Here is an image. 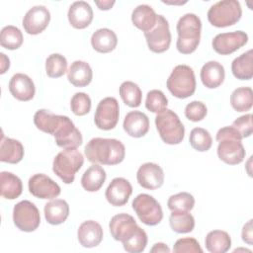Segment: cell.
I'll use <instances>...</instances> for the list:
<instances>
[{"label": "cell", "mask_w": 253, "mask_h": 253, "mask_svg": "<svg viewBox=\"0 0 253 253\" xmlns=\"http://www.w3.org/2000/svg\"><path fill=\"white\" fill-rule=\"evenodd\" d=\"M13 221L21 231H35L41 223L40 211L34 203L28 200L21 201L13 209Z\"/></svg>", "instance_id": "obj_8"}, {"label": "cell", "mask_w": 253, "mask_h": 253, "mask_svg": "<svg viewBox=\"0 0 253 253\" xmlns=\"http://www.w3.org/2000/svg\"><path fill=\"white\" fill-rule=\"evenodd\" d=\"M23 144L14 138L2 135L0 143V161L10 164L19 163L24 157Z\"/></svg>", "instance_id": "obj_29"}, {"label": "cell", "mask_w": 253, "mask_h": 253, "mask_svg": "<svg viewBox=\"0 0 253 253\" xmlns=\"http://www.w3.org/2000/svg\"><path fill=\"white\" fill-rule=\"evenodd\" d=\"M200 76L205 87L214 89L223 83L225 70L221 63L215 60H211L203 65Z\"/></svg>", "instance_id": "obj_23"}, {"label": "cell", "mask_w": 253, "mask_h": 253, "mask_svg": "<svg viewBox=\"0 0 253 253\" xmlns=\"http://www.w3.org/2000/svg\"><path fill=\"white\" fill-rule=\"evenodd\" d=\"M53 136L56 145L63 149L77 148L83 142L81 132L67 116Z\"/></svg>", "instance_id": "obj_16"}, {"label": "cell", "mask_w": 253, "mask_h": 253, "mask_svg": "<svg viewBox=\"0 0 253 253\" xmlns=\"http://www.w3.org/2000/svg\"><path fill=\"white\" fill-rule=\"evenodd\" d=\"M167 89L176 98L186 99L196 91V77L192 67L179 64L174 67L166 82Z\"/></svg>", "instance_id": "obj_3"}, {"label": "cell", "mask_w": 253, "mask_h": 253, "mask_svg": "<svg viewBox=\"0 0 253 253\" xmlns=\"http://www.w3.org/2000/svg\"><path fill=\"white\" fill-rule=\"evenodd\" d=\"M252 219H249L242 228L241 237L242 240L247 243L248 245H252L253 243V227H252Z\"/></svg>", "instance_id": "obj_47"}, {"label": "cell", "mask_w": 253, "mask_h": 253, "mask_svg": "<svg viewBox=\"0 0 253 253\" xmlns=\"http://www.w3.org/2000/svg\"><path fill=\"white\" fill-rule=\"evenodd\" d=\"M119 93L123 102L126 106L130 108H137L140 106L142 100V92L136 83L132 81L123 82L120 86Z\"/></svg>", "instance_id": "obj_36"}, {"label": "cell", "mask_w": 253, "mask_h": 253, "mask_svg": "<svg viewBox=\"0 0 253 253\" xmlns=\"http://www.w3.org/2000/svg\"><path fill=\"white\" fill-rule=\"evenodd\" d=\"M205 245L211 253H225L231 247V238L226 231L211 230L206 236Z\"/></svg>", "instance_id": "obj_33"}, {"label": "cell", "mask_w": 253, "mask_h": 253, "mask_svg": "<svg viewBox=\"0 0 253 253\" xmlns=\"http://www.w3.org/2000/svg\"><path fill=\"white\" fill-rule=\"evenodd\" d=\"M232 126L237 129V131L241 134L242 138L249 137L253 132V125H252V115L245 114L239 118H237Z\"/></svg>", "instance_id": "obj_46"}, {"label": "cell", "mask_w": 253, "mask_h": 253, "mask_svg": "<svg viewBox=\"0 0 253 253\" xmlns=\"http://www.w3.org/2000/svg\"><path fill=\"white\" fill-rule=\"evenodd\" d=\"M168 99L161 90L153 89L147 92L145 99V107L148 111L159 114L167 109Z\"/></svg>", "instance_id": "obj_41"}, {"label": "cell", "mask_w": 253, "mask_h": 253, "mask_svg": "<svg viewBox=\"0 0 253 253\" xmlns=\"http://www.w3.org/2000/svg\"><path fill=\"white\" fill-rule=\"evenodd\" d=\"M84 163L83 154L77 148L64 149L53 159L52 171L63 183L71 184Z\"/></svg>", "instance_id": "obj_5"}, {"label": "cell", "mask_w": 253, "mask_h": 253, "mask_svg": "<svg viewBox=\"0 0 253 253\" xmlns=\"http://www.w3.org/2000/svg\"><path fill=\"white\" fill-rule=\"evenodd\" d=\"M169 224L177 233H189L195 227V218L189 211H173L169 217Z\"/></svg>", "instance_id": "obj_34"}, {"label": "cell", "mask_w": 253, "mask_h": 253, "mask_svg": "<svg viewBox=\"0 0 253 253\" xmlns=\"http://www.w3.org/2000/svg\"><path fill=\"white\" fill-rule=\"evenodd\" d=\"M231 107L239 113L249 111L253 106V91L251 87H238L230 95Z\"/></svg>", "instance_id": "obj_35"}, {"label": "cell", "mask_w": 253, "mask_h": 253, "mask_svg": "<svg viewBox=\"0 0 253 253\" xmlns=\"http://www.w3.org/2000/svg\"><path fill=\"white\" fill-rule=\"evenodd\" d=\"M208 114L207 106L201 101H192L185 107V116L191 122H200Z\"/></svg>", "instance_id": "obj_44"}, {"label": "cell", "mask_w": 253, "mask_h": 253, "mask_svg": "<svg viewBox=\"0 0 253 253\" xmlns=\"http://www.w3.org/2000/svg\"><path fill=\"white\" fill-rule=\"evenodd\" d=\"M207 16L209 22L213 27H229L236 24L241 19V5L236 0L218 1L210 7Z\"/></svg>", "instance_id": "obj_6"}, {"label": "cell", "mask_w": 253, "mask_h": 253, "mask_svg": "<svg viewBox=\"0 0 253 253\" xmlns=\"http://www.w3.org/2000/svg\"><path fill=\"white\" fill-rule=\"evenodd\" d=\"M45 220L51 225L63 223L69 215V206L65 200L54 199L44 205Z\"/></svg>", "instance_id": "obj_27"}, {"label": "cell", "mask_w": 253, "mask_h": 253, "mask_svg": "<svg viewBox=\"0 0 253 253\" xmlns=\"http://www.w3.org/2000/svg\"><path fill=\"white\" fill-rule=\"evenodd\" d=\"M9 91L17 100L27 102L34 98L36 87L33 80L27 74L16 73L9 81Z\"/></svg>", "instance_id": "obj_19"}, {"label": "cell", "mask_w": 253, "mask_h": 253, "mask_svg": "<svg viewBox=\"0 0 253 253\" xmlns=\"http://www.w3.org/2000/svg\"><path fill=\"white\" fill-rule=\"evenodd\" d=\"M167 206L170 211H190L195 206V199L193 195L187 192H181L169 197Z\"/></svg>", "instance_id": "obj_40"}, {"label": "cell", "mask_w": 253, "mask_h": 253, "mask_svg": "<svg viewBox=\"0 0 253 253\" xmlns=\"http://www.w3.org/2000/svg\"><path fill=\"white\" fill-rule=\"evenodd\" d=\"M158 15L153 8L147 4L136 6L131 13V22L140 31L146 33L154 28Z\"/></svg>", "instance_id": "obj_25"}, {"label": "cell", "mask_w": 253, "mask_h": 253, "mask_svg": "<svg viewBox=\"0 0 253 253\" xmlns=\"http://www.w3.org/2000/svg\"><path fill=\"white\" fill-rule=\"evenodd\" d=\"M116 2L114 1V0H102V1H95V4L97 5V7L100 9V10H104V11H106V10H110L113 6H114V4H115Z\"/></svg>", "instance_id": "obj_49"}, {"label": "cell", "mask_w": 253, "mask_h": 253, "mask_svg": "<svg viewBox=\"0 0 253 253\" xmlns=\"http://www.w3.org/2000/svg\"><path fill=\"white\" fill-rule=\"evenodd\" d=\"M123 127L129 136L139 138L148 132L149 119L140 111H130L124 119Z\"/></svg>", "instance_id": "obj_20"}, {"label": "cell", "mask_w": 253, "mask_h": 253, "mask_svg": "<svg viewBox=\"0 0 253 253\" xmlns=\"http://www.w3.org/2000/svg\"><path fill=\"white\" fill-rule=\"evenodd\" d=\"M150 252L151 253H161V252L169 253L170 248L167 246V244H165L163 242H158L152 246V248L150 249Z\"/></svg>", "instance_id": "obj_48"}, {"label": "cell", "mask_w": 253, "mask_h": 253, "mask_svg": "<svg viewBox=\"0 0 253 253\" xmlns=\"http://www.w3.org/2000/svg\"><path fill=\"white\" fill-rule=\"evenodd\" d=\"M0 186L1 196L7 200H15L23 192L21 179L8 171H2L0 173Z\"/></svg>", "instance_id": "obj_32"}, {"label": "cell", "mask_w": 253, "mask_h": 253, "mask_svg": "<svg viewBox=\"0 0 253 253\" xmlns=\"http://www.w3.org/2000/svg\"><path fill=\"white\" fill-rule=\"evenodd\" d=\"M155 126L160 138L166 144H179L185 137V126L178 115L166 109L155 117Z\"/></svg>", "instance_id": "obj_4"}, {"label": "cell", "mask_w": 253, "mask_h": 253, "mask_svg": "<svg viewBox=\"0 0 253 253\" xmlns=\"http://www.w3.org/2000/svg\"><path fill=\"white\" fill-rule=\"evenodd\" d=\"M50 21L49 10L42 5L30 8L23 18L22 25L29 35H39L48 26Z\"/></svg>", "instance_id": "obj_15"}, {"label": "cell", "mask_w": 253, "mask_h": 253, "mask_svg": "<svg viewBox=\"0 0 253 253\" xmlns=\"http://www.w3.org/2000/svg\"><path fill=\"white\" fill-rule=\"evenodd\" d=\"M132 193V186L123 177L114 178L106 189V200L114 207L125 206Z\"/></svg>", "instance_id": "obj_17"}, {"label": "cell", "mask_w": 253, "mask_h": 253, "mask_svg": "<svg viewBox=\"0 0 253 253\" xmlns=\"http://www.w3.org/2000/svg\"><path fill=\"white\" fill-rule=\"evenodd\" d=\"M66 116L55 115L49 110L41 109L34 115V124L38 129L51 134L52 136L62 125Z\"/></svg>", "instance_id": "obj_24"}, {"label": "cell", "mask_w": 253, "mask_h": 253, "mask_svg": "<svg viewBox=\"0 0 253 253\" xmlns=\"http://www.w3.org/2000/svg\"><path fill=\"white\" fill-rule=\"evenodd\" d=\"M84 152L91 163L103 165L120 164L126 156L125 145L116 138H92L87 142Z\"/></svg>", "instance_id": "obj_1"}, {"label": "cell", "mask_w": 253, "mask_h": 253, "mask_svg": "<svg viewBox=\"0 0 253 253\" xmlns=\"http://www.w3.org/2000/svg\"><path fill=\"white\" fill-rule=\"evenodd\" d=\"M107 174L99 164L91 165L81 177V186L87 192L99 191L106 181Z\"/></svg>", "instance_id": "obj_30"}, {"label": "cell", "mask_w": 253, "mask_h": 253, "mask_svg": "<svg viewBox=\"0 0 253 253\" xmlns=\"http://www.w3.org/2000/svg\"><path fill=\"white\" fill-rule=\"evenodd\" d=\"M176 29L178 34L176 47L178 51L182 54L194 52L201 41V19L196 14L187 13L178 20Z\"/></svg>", "instance_id": "obj_2"}, {"label": "cell", "mask_w": 253, "mask_h": 253, "mask_svg": "<svg viewBox=\"0 0 253 253\" xmlns=\"http://www.w3.org/2000/svg\"><path fill=\"white\" fill-rule=\"evenodd\" d=\"M231 71L235 78L239 80H250L253 77V51L249 49L238 57L234 58L231 63Z\"/></svg>", "instance_id": "obj_31"}, {"label": "cell", "mask_w": 253, "mask_h": 253, "mask_svg": "<svg viewBox=\"0 0 253 253\" xmlns=\"http://www.w3.org/2000/svg\"><path fill=\"white\" fill-rule=\"evenodd\" d=\"M93 16V10L90 4L85 1L73 2L70 5L67 13L70 25L79 30L87 28L91 24Z\"/></svg>", "instance_id": "obj_21"}, {"label": "cell", "mask_w": 253, "mask_h": 253, "mask_svg": "<svg viewBox=\"0 0 253 253\" xmlns=\"http://www.w3.org/2000/svg\"><path fill=\"white\" fill-rule=\"evenodd\" d=\"M138 184L148 190L160 188L164 183V172L162 168L153 162L143 163L136 172Z\"/></svg>", "instance_id": "obj_18"}, {"label": "cell", "mask_w": 253, "mask_h": 253, "mask_svg": "<svg viewBox=\"0 0 253 253\" xmlns=\"http://www.w3.org/2000/svg\"><path fill=\"white\" fill-rule=\"evenodd\" d=\"M189 142L195 150L205 152L211 147L212 138L207 129L203 127H195L190 132Z\"/></svg>", "instance_id": "obj_38"}, {"label": "cell", "mask_w": 253, "mask_h": 253, "mask_svg": "<svg viewBox=\"0 0 253 253\" xmlns=\"http://www.w3.org/2000/svg\"><path fill=\"white\" fill-rule=\"evenodd\" d=\"M30 193L39 199L52 200L60 194L59 185L42 173L33 175L28 182Z\"/></svg>", "instance_id": "obj_13"}, {"label": "cell", "mask_w": 253, "mask_h": 253, "mask_svg": "<svg viewBox=\"0 0 253 253\" xmlns=\"http://www.w3.org/2000/svg\"><path fill=\"white\" fill-rule=\"evenodd\" d=\"M147 245V234L140 227L138 231L127 241L123 243L124 249L128 253H140Z\"/></svg>", "instance_id": "obj_43"}, {"label": "cell", "mask_w": 253, "mask_h": 253, "mask_svg": "<svg viewBox=\"0 0 253 253\" xmlns=\"http://www.w3.org/2000/svg\"><path fill=\"white\" fill-rule=\"evenodd\" d=\"M67 71V59L60 53H52L45 60V72L50 78H58Z\"/></svg>", "instance_id": "obj_39"}, {"label": "cell", "mask_w": 253, "mask_h": 253, "mask_svg": "<svg viewBox=\"0 0 253 253\" xmlns=\"http://www.w3.org/2000/svg\"><path fill=\"white\" fill-rule=\"evenodd\" d=\"M118 44V38L114 31L108 28H101L95 31L91 37L92 47L101 53L113 51Z\"/></svg>", "instance_id": "obj_28"}, {"label": "cell", "mask_w": 253, "mask_h": 253, "mask_svg": "<svg viewBox=\"0 0 253 253\" xmlns=\"http://www.w3.org/2000/svg\"><path fill=\"white\" fill-rule=\"evenodd\" d=\"M217 142V156L221 161L229 165H237L244 160L246 151L241 139L223 137Z\"/></svg>", "instance_id": "obj_14"}, {"label": "cell", "mask_w": 253, "mask_h": 253, "mask_svg": "<svg viewBox=\"0 0 253 253\" xmlns=\"http://www.w3.org/2000/svg\"><path fill=\"white\" fill-rule=\"evenodd\" d=\"M148 48L155 53L166 51L171 43L169 23L163 15H158L156 25L149 32L144 33Z\"/></svg>", "instance_id": "obj_10"}, {"label": "cell", "mask_w": 253, "mask_h": 253, "mask_svg": "<svg viewBox=\"0 0 253 253\" xmlns=\"http://www.w3.org/2000/svg\"><path fill=\"white\" fill-rule=\"evenodd\" d=\"M67 79L75 87H85L93 79L92 68L86 61L75 60L67 70Z\"/></svg>", "instance_id": "obj_26"}, {"label": "cell", "mask_w": 253, "mask_h": 253, "mask_svg": "<svg viewBox=\"0 0 253 253\" xmlns=\"http://www.w3.org/2000/svg\"><path fill=\"white\" fill-rule=\"evenodd\" d=\"M248 42V35L243 31H235L217 34L211 41V46L215 52L228 55L244 46Z\"/></svg>", "instance_id": "obj_11"}, {"label": "cell", "mask_w": 253, "mask_h": 253, "mask_svg": "<svg viewBox=\"0 0 253 253\" xmlns=\"http://www.w3.org/2000/svg\"><path fill=\"white\" fill-rule=\"evenodd\" d=\"M24 41L21 30L15 26L8 25L2 28L0 33V44L2 47L10 50L18 49Z\"/></svg>", "instance_id": "obj_37"}, {"label": "cell", "mask_w": 253, "mask_h": 253, "mask_svg": "<svg viewBox=\"0 0 253 253\" xmlns=\"http://www.w3.org/2000/svg\"><path fill=\"white\" fill-rule=\"evenodd\" d=\"M79 243L85 248L98 246L103 239V228L95 220H86L82 222L77 230Z\"/></svg>", "instance_id": "obj_22"}, {"label": "cell", "mask_w": 253, "mask_h": 253, "mask_svg": "<svg viewBox=\"0 0 253 253\" xmlns=\"http://www.w3.org/2000/svg\"><path fill=\"white\" fill-rule=\"evenodd\" d=\"M91 98L84 92L75 93L70 100V108L74 115L84 116L91 110Z\"/></svg>", "instance_id": "obj_42"}, {"label": "cell", "mask_w": 253, "mask_h": 253, "mask_svg": "<svg viewBox=\"0 0 253 253\" xmlns=\"http://www.w3.org/2000/svg\"><path fill=\"white\" fill-rule=\"evenodd\" d=\"M131 206L139 220L146 225H157L163 218V211L160 204L148 194L137 195L133 199Z\"/></svg>", "instance_id": "obj_7"}, {"label": "cell", "mask_w": 253, "mask_h": 253, "mask_svg": "<svg viewBox=\"0 0 253 253\" xmlns=\"http://www.w3.org/2000/svg\"><path fill=\"white\" fill-rule=\"evenodd\" d=\"M140 227L135 219L128 213H119L114 215L109 223V229L113 238L122 243L131 238Z\"/></svg>", "instance_id": "obj_12"}, {"label": "cell", "mask_w": 253, "mask_h": 253, "mask_svg": "<svg viewBox=\"0 0 253 253\" xmlns=\"http://www.w3.org/2000/svg\"><path fill=\"white\" fill-rule=\"evenodd\" d=\"M119 117L120 106L118 100L114 97H106L98 103L94 115V123L98 128L110 130L117 126Z\"/></svg>", "instance_id": "obj_9"}, {"label": "cell", "mask_w": 253, "mask_h": 253, "mask_svg": "<svg viewBox=\"0 0 253 253\" xmlns=\"http://www.w3.org/2000/svg\"><path fill=\"white\" fill-rule=\"evenodd\" d=\"M173 252L175 253H183V252H191V253H203V249L200 243L193 237H185L178 239L174 246Z\"/></svg>", "instance_id": "obj_45"}, {"label": "cell", "mask_w": 253, "mask_h": 253, "mask_svg": "<svg viewBox=\"0 0 253 253\" xmlns=\"http://www.w3.org/2000/svg\"><path fill=\"white\" fill-rule=\"evenodd\" d=\"M0 57H1V71H0V73L4 74L7 71V69H9V67H10V59L3 52L0 53Z\"/></svg>", "instance_id": "obj_50"}]
</instances>
